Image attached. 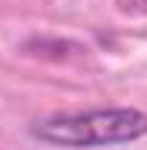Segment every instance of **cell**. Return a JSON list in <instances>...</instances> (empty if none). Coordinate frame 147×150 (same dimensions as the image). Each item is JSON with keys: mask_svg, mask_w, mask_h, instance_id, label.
<instances>
[{"mask_svg": "<svg viewBox=\"0 0 147 150\" xmlns=\"http://www.w3.org/2000/svg\"><path fill=\"white\" fill-rule=\"evenodd\" d=\"M29 133L52 147H110L147 136V112L136 107H107L35 121Z\"/></svg>", "mask_w": 147, "mask_h": 150, "instance_id": "6da1fadb", "label": "cell"}]
</instances>
